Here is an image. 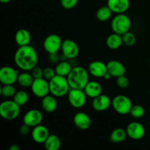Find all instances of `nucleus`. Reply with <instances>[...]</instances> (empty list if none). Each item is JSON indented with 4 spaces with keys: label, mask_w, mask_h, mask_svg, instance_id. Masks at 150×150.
Returning a JSON list of instances; mask_svg holds the SVG:
<instances>
[{
    "label": "nucleus",
    "mask_w": 150,
    "mask_h": 150,
    "mask_svg": "<svg viewBox=\"0 0 150 150\" xmlns=\"http://www.w3.org/2000/svg\"><path fill=\"white\" fill-rule=\"evenodd\" d=\"M14 62L21 70L30 71L38 65V53L33 47L29 45L19 46L15 53Z\"/></svg>",
    "instance_id": "f257e3e1"
},
{
    "label": "nucleus",
    "mask_w": 150,
    "mask_h": 150,
    "mask_svg": "<svg viewBox=\"0 0 150 150\" xmlns=\"http://www.w3.org/2000/svg\"><path fill=\"white\" fill-rule=\"evenodd\" d=\"M88 70L81 66H76L72 68L71 71L67 76V81L71 89H83L89 81Z\"/></svg>",
    "instance_id": "f03ea898"
},
{
    "label": "nucleus",
    "mask_w": 150,
    "mask_h": 150,
    "mask_svg": "<svg viewBox=\"0 0 150 150\" xmlns=\"http://www.w3.org/2000/svg\"><path fill=\"white\" fill-rule=\"evenodd\" d=\"M49 81L50 94L56 98H62L67 95L70 89L67 77L56 75Z\"/></svg>",
    "instance_id": "7ed1b4c3"
},
{
    "label": "nucleus",
    "mask_w": 150,
    "mask_h": 150,
    "mask_svg": "<svg viewBox=\"0 0 150 150\" xmlns=\"http://www.w3.org/2000/svg\"><path fill=\"white\" fill-rule=\"evenodd\" d=\"M20 107L13 100H6L0 104V116L6 120H15L20 114Z\"/></svg>",
    "instance_id": "20e7f679"
},
{
    "label": "nucleus",
    "mask_w": 150,
    "mask_h": 150,
    "mask_svg": "<svg viewBox=\"0 0 150 150\" xmlns=\"http://www.w3.org/2000/svg\"><path fill=\"white\" fill-rule=\"evenodd\" d=\"M111 26L114 33L122 35L129 32L131 26V21L129 16L125 13L117 14L111 21Z\"/></svg>",
    "instance_id": "39448f33"
},
{
    "label": "nucleus",
    "mask_w": 150,
    "mask_h": 150,
    "mask_svg": "<svg viewBox=\"0 0 150 150\" xmlns=\"http://www.w3.org/2000/svg\"><path fill=\"white\" fill-rule=\"evenodd\" d=\"M111 105L114 111L119 114L126 115L130 114L133 104L128 97L124 95H119L113 98Z\"/></svg>",
    "instance_id": "423d86ee"
},
{
    "label": "nucleus",
    "mask_w": 150,
    "mask_h": 150,
    "mask_svg": "<svg viewBox=\"0 0 150 150\" xmlns=\"http://www.w3.org/2000/svg\"><path fill=\"white\" fill-rule=\"evenodd\" d=\"M86 97L87 95H86L83 89L70 88L67 94L69 103L75 108H81L84 106L86 102Z\"/></svg>",
    "instance_id": "0eeeda50"
},
{
    "label": "nucleus",
    "mask_w": 150,
    "mask_h": 150,
    "mask_svg": "<svg viewBox=\"0 0 150 150\" xmlns=\"http://www.w3.org/2000/svg\"><path fill=\"white\" fill-rule=\"evenodd\" d=\"M30 88L33 95L37 98H42L50 94L49 81L44 78L35 79Z\"/></svg>",
    "instance_id": "6e6552de"
},
{
    "label": "nucleus",
    "mask_w": 150,
    "mask_h": 150,
    "mask_svg": "<svg viewBox=\"0 0 150 150\" xmlns=\"http://www.w3.org/2000/svg\"><path fill=\"white\" fill-rule=\"evenodd\" d=\"M63 41L62 38L57 34L48 35L43 41V48L48 54L58 53L61 49Z\"/></svg>",
    "instance_id": "1a4fd4ad"
},
{
    "label": "nucleus",
    "mask_w": 150,
    "mask_h": 150,
    "mask_svg": "<svg viewBox=\"0 0 150 150\" xmlns=\"http://www.w3.org/2000/svg\"><path fill=\"white\" fill-rule=\"evenodd\" d=\"M18 76L17 70L10 66H4L0 70V82L2 85L14 84L17 82Z\"/></svg>",
    "instance_id": "9d476101"
},
{
    "label": "nucleus",
    "mask_w": 150,
    "mask_h": 150,
    "mask_svg": "<svg viewBox=\"0 0 150 150\" xmlns=\"http://www.w3.org/2000/svg\"><path fill=\"white\" fill-rule=\"evenodd\" d=\"M62 52L67 59H75L79 54V47L74 40L70 39L64 40L62 44Z\"/></svg>",
    "instance_id": "9b49d317"
},
{
    "label": "nucleus",
    "mask_w": 150,
    "mask_h": 150,
    "mask_svg": "<svg viewBox=\"0 0 150 150\" xmlns=\"http://www.w3.org/2000/svg\"><path fill=\"white\" fill-rule=\"evenodd\" d=\"M42 114L38 109H31L24 114L23 122L30 127H35L41 124L42 121Z\"/></svg>",
    "instance_id": "f8f14e48"
},
{
    "label": "nucleus",
    "mask_w": 150,
    "mask_h": 150,
    "mask_svg": "<svg viewBox=\"0 0 150 150\" xmlns=\"http://www.w3.org/2000/svg\"><path fill=\"white\" fill-rule=\"evenodd\" d=\"M127 135L133 140H141L145 136V128L144 125L137 122L130 123L126 128Z\"/></svg>",
    "instance_id": "ddd939ff"
},
{
    "label": "nucleus",
    "mask_w": 150,
    "mask_h": 150,
    "mask_svg": "<svg viewBox=\"0 0 150 150\" xmlns=\"http://www.w3.org/2000/svg\"><path fill=\"white\" fill-rule=\"evenodd\" d=\"M111 102L112 100L108 95L101 94L96 98H93L92 106L95 111L102 112L109 108V107L111 105Z\"/></svg>",
    "instance_id": "4468645a"
},
{
    "label": "nucleus",
    "mask_w": 150,
    "mask_h": 150,
    "mask_svg": "<svg viewBox=\"0 0 150 150\" xmlns=\"http://www.w3.org/2000/svg\"><path fill=\"white\" fill-rule=\"evenodd\" d=\"M49 135V130L47 127L41 124L33 127L31 133L32 140L38 144H44Z\"/></svg>",
    "instance_id": "2eb2a0df"
},
{
    "label": "nucleus",
    "mask_w": 150,
    "mask_h": 150,
    "mask_svg": "<svg viewBox=\"0 0 150 150\" xmlns=\"http://www.w3.org/2000/svg\"><path fill=\"white\" fill-rule=\"evenodd\" d=\"M73 123L77 128L82 130H86L91 127L92 120L87 114L80 111L76 113L73 117Z\"/></svg>",
    "instance_id": "dca6fc26"
},
{
    "label": "nucleus",
    "mask_w": 150,
    "mask_h": 150,
    "mask_svg": "<svg viewBox=\"0 0 150 150\" xmlns=\"http://www.w3.org/2000/svg\"><path fill=\"white\" fill-rule=\"evenodd\" d=\"M88 72L95 78H103L107 73V65L101 61H93L89 64Z\"/></svg>",
    "instance_id": "f3484780"
},
{
    "label": "nucleus",
    "mask_w": 150,
    "mask_h": 150,
    "mask_svg": "<svg viewBox=\"0 0 150 150\" xmlns=\"http://www.w3.org/2000/svg\"><path fill=\"white\" fill-rule=\"evenodd\" d=\"M107 5L116 14L125 13L130 5V0H108Z\"/></svg>",
    "instance_id": "a211bd4d"
},
{
    "label": "nucleus",
    "mask_w": 150,
    "mask_h": 150,
    "mask_svg": "<svg viewBox=\"0 0 150 150\" xmlns=\"http://www.w3.org/2000/svg\"><path fill=\"white\" fill-rule=\"evenodd\" d=\"M107 72L111 74L112 77L117 78L123 76L126 73V68L124 64L117 60H111L106 64Z\"/></svg>",
    "instance_id": "6ab92c4d"
},
{
    "label": "nucleus",
    "mask_w": 150,
    "mask_h": 150,
    "mask_svg": "<svg viewBox=\"0 0 150 150\" xmlns=\"http://www.w3.org/2000/svg\"><path fill=\"white\" fill-rule=\"evenodd\" d=\"M42 108L45 112L52 113L57 109L58 103H57L56 97L53 95H48L42 98L41 100Z\"/></svg>",
    "instance_id": "aec40b11"
},
{
    "label": "nucleus",
    "mask_w": 150,
    "mask_h": 150,
    "mask_svg": "<svg viewBox=\"0 0 150 150\" xmlns=\"http://www.w3.org/2000/svg\"><path fill=\"white\" fill-rule=\"evenodd\" d=\"M83 90L87 97L93 99L102 94L103 88L100 83L95 81H92L88 82Z\"/></svg>",
    "instance_id": "412c9836"
},
{
    "label": "nucleus",
    "mask_w": 150,
    "mask_h": 150,
    "mask_svg": "<svg viewBox=\"0 0 150 150\" xmlns=\"http://www.w3.org/2000/svg\"><path fill=\"white\" fill-rule=\"evenodd\" d=\"M15 40L18 46L29 45L31 41L30 32L26 29H20L15 35Z\"/></svg>",
    "instance_id": "4be33fe9"
},
{
    "label": "nucleus",
    "mask_w": 150,
    "mask_h": 150,
    "mask_svg": "<svg viewBox=\"0 0 150 150\" xmlns=\"http://www.w3.org/2000/svg\"><path fill=\"white\" fill-rule=\"evenodd\" d=\"M123 44L122 36L117 33L110 35L106 39V45L110 49L116 50L120 48Z\"/></svg>",
    "instance_id": "5701e85b"
},
{
    "label": "nucleus",
    "mask_w": 150,
    "mask_h": 150,
    "mask_svg": "<svg viewBox=\"0 0 150 150\" xmlns=\"http://www.w3.org/2000/svg\"><path fill=\"white\" fill-rule=\"evenodd\" d=\"M34 79L32 73H28V71H24L23 73H21L18 76L17 82L23 88L31 87L32 83H33Z\"/></svg>",
    "instance_id": "b1692460"
},
{
    "label": "nucleus",
    "mask_w": 150,
    "mask_h": 150,
    "mask_svg": "<svg viewBox=\"0 0 150 150\" xmlns=\"http://www.w3.org/2000/svg\"><path fill=\"white\" fill-rule=\"evenodd\" d=\"M44 146L46 150H59L61 146V140L57 135H49L44 142Z\"/></svg>",
    "instance_id": "393cba45"
},
{
    "label": "nucleus",
    "mask_w": 150,
    "mask_h": 150,
    "mask_svg": "<svg viewBox=\"0 0 150 150\" xmlns=\"http://www.w3.org/2000/svg\"><path fill=\"white\" fill-rule=\"evenodd\" d=\"M127 136V135L126 130L121 128V127H118V128L114 129L111 132L109 139L110 141L113 143H121L126 139Z\"/></svg>",
    "instance_id": "a878e982"
},
{
    "label": "nucleus",
    "mask_w": 150,
    "mask_h": 150,
    "mask_svg": "<svg viewBox=\"0 0 150 150\" xmlns=\"http://www.w3.org/2000/svg\"><path fill=\"white\" fill-rule=\"evenodd\" d=\"M72 68L73 67H72L71 64L69 62H59L56 65V73H57V75H59V76L67 77L69 75V73H70V71H71Z\"/></svg>",
    "instance_id": "bb28decb"
},
{
    "label": "nucleus",
    "mask_w": 150,
    "mask_h": 150,
    "mask_svg": "<svg viewBox=\"0 0 150 150\" xmlns=\"http://www.w3.org/2000/svg\"><path fill=\"white\" fill-rule=\"evenodd\" d=\"M113 12L108 5L100 7L96 13V18L99 21L105 22L111 18Z\"/></svg>",
    "instance_id": "cd10ccee"
},
{
    "label": "nucleus",
    "mask_w": 150,
    "mask_h": 150,
    "mask_svg": "<svg viewBox=\"0 0 150 150\" xmlns=\"http://www.w3.org/2000/svg\"><path fill=\"white\" fill-rule=\"evenodd\" d=\"M13 100L18 104L20 106L26 105L27 102L29 101V95L27 92L24 90H19L16 92L13 97Z\"/></svg>",
    "instance_id": "c85d7f7f"
},
{
    "label": "nucleus",
    "mask_w": 150,
    "mask_h": 150,
    "mask_svg": "<svg viewBox=\"0 0 150 150\" xmlns=\"http://www.w3.org/2000/svg\"><path fill=\"white\" fill-rule=\"evenodd\" d=\"M16 89L13 84L2 85L0 89V94L4 98H10L14 97L15 94L16 93Z\"/></svg>",
    "instance_id": "c756f323"
},
{
    "label": "nucleus",
    "mask_w": 150,
    "mask_h": 150,
    "mask_svg": "<svg viewBox=\"0 0 150 150\" xmlns=\"http://www.w3.org/2000/svg\"><path fill=\"white\" fill-rule=\"evenodd\" d=\"M130 114L132 117L135 119L142 118L145 114V109L141 105H133L130 111Z\"/></svg>",
    "instance_id": "7c9ffc66"
},
{
    "label": "nucleus",
    "mask_w": 150,
    "mask_h": 150,
    "mask_svg": "<svg viewBox=\"0 0 150 150\" xmlns=\"http://www.w3.org/2000/svg\"><path fill=\"white\" fill-rule=\"evenodd\" d=\"M122 40H123V44L126 46L131 47L135 45L136 42V38L135 36V35L132 32H130V31L126 33H125L124 35H122Z\"/></svg>",
    "instance_id": "2f4dec72"
},
{
    "label": "nucleus",
    "mask_w": 150,
    "mask_h": 150,
    "mask_svg": "<svg viewBox=\"0 0 150 150\" xmlns=\"http://www.w3.org/2000/svg\"><path fill=\"white\" fill-rule=\"evenodd\" d=\"M116 82H117V86L121 88V89H126V88L128 87L129 84H130L128 78L125 76V75L117 77Z\"/></svg>",
    "instance_id": "473e14b6"
},
{
    "label": "nucleus",
    "mask_w": 150,
    "mask_h": 150,
    "mask_svg": "<svg viewBox=\"0 0 150 150\" xmlns=\"http://www.w3.org/2000/svg\"><path fill=\"white\" fill-rule=\"evenodd\" d=\"M56 75H57V73H56L55 69L52 68V67H48L43 69V78L46 79V80L50 81Z\"/></svg>",
    "instance_id": "72a5a7b5"
},
{
    "label": "nucleus",
    "mask_w": 150,
    "mask_h": 150,
    "mask_svg": "<svg viewBox=\"0 0 150 150\" xmlns=\"http://www.w3.org/2000/svg\"><path fill=\"white\" fill-rule=\"evenodd\" d=\"M79 0H61V5L66 10H70L77 5Z\"/></svg>",
    "instance_id": "f704fd0d"
},
{
    "label": "nucleus",
    "mask_w": 150,
    "mask_h": 150,
    "mask_svg": "<svg viewBox=\"0 0 150 150\" xmlns=\"http://www.w3.org/2000/svg\"><path fill=\"white\" fill-rule=\"evenodd\" d=\"M31 71H32V75L35 79L43 78V70L41 67L36 66Z\"/></svg>",
    "instance_id": "c9c22d12"
},
{
    "label": "nucleus",
    "mask_w": 150,
    "mask_h": 150,
    "mask_svg": "<svg viewBox=\"0 0 150 150\" xmlns=\"http://www.w3.org/2000/svg\"><path fill=\"white\" fill-rule=\"evenodd\" d=\"M29 132H30V127L28 126L27 125L24 124V123L19 128V133L22 136H26V135L29 134Z\"/></svg>",
    "instance_id": "e433bc0d"
},
{
    "label": "nucleus",
    "mask_w": 150,
    "mask_h": 150,
    "mask_svg": "<svg viewBox=\"0 0 150 150\" xmlns=\"http://www.w3.org/2000/svg\"><path fill=\"white\" fill-rule=\"evenodd\" d=\"M48 59H49L50 62L52 64H57L59 62V57L58 55V53H53V54H49V57H48Z\"/></svg>",
    "instance_id": "4c0bfd02"
},
{
    "label": "nucleus",
    "mask_w": 150,
    "mask_h": 150,
    "mask_svg": "<svg viewBox=\"0 0 150 150\" xmlns=\"http://www.w3.org/2000/svg\"><path fill=\"white\" fill-rule=\"evenodd\" d=\"M10 150H19L20 149V148H19V146H18V145L16 144H13L12 146H10Z\"/></svg>",
    "instance_id": "58836bf2"
},
{
    "label": "nucleus",
    "mask_w": 150,
    "mask_h": 150,
    "mask_svg": "<svg viewBox=\"0 0 150 150\" xmlns=\"http://www.w3.org/2000/svg\"><path fill=\"white\" fill-rule=\"evenodd\" d=\"M111 77H112V76H111V74H110L109 73H108V72H107V73H105V76H103V79H105V80H110Z\"/></svg>",
    "instance_id": "ea45409f"
},
{
    "label": "nucleus",
    "mask_w": 150,
    "mask_h": 150,
    "mask_svg": "<svg viewBox=\"0 0 150 150\" xmlns=\"http://www.w3.org/2000/svg\"><path fill=\"white\" fill-rule=\"evenodd\" d=\"M10 1H11V0H0V1H1V3H8L10 2Z\"/></svg>",
    "instance_id": "a19ab883"
},
{
    "label": "nucleus",
    "mask_w": 150,
    "mask_h": 150,
    "mask_svg": "<svg viewBox=\"0 0 150 150\" xmlns=\"http://www.w3.org/2000/svg\"><path fill=\"white\" fill-rule=\"evenodd\" d=\"M149 97H150V89H149Z\"/></svg>",
    "instance_id": "79ce46f5"
},
{
    "label": "nucleus",
    "mask_w": 150,
    "mask_h": 150,
    "mask_svg": "<svg viewBox=\"0 0 150 150\" xmlns=\"http://www.w3.org/2000/svg\"><path fill=\"white\" fill-rule=\"evenodd\" d=\"M149 126H150V121H149Z\"/></svg>",
    "instance_id": "37998d69"
}]
</instances>
